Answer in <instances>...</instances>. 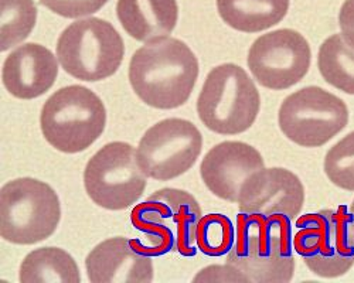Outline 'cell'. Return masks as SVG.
I'll return each instance as SVG.
<instances>
[{"instance_id":"cell-5","label":"cell","mask_w":354,"mask_h":283,"mask_svg":"<svg viewBox=\"0 0 354 283\" xmlns=\"http://www.w3.org/2000/svg\"><path fill=\"white\" fill-rule=\"evenodd\" d=\"M106 125L101 98L82 85L55 91L43 105L40 126L44 139L63 153H80L100 139Z\"/></svg>"},{"instance_id":"cell-24","label":"cell","mask_w":354,"mask_h":283,"mask_svg":"<svg viewBox=\"0 0 354 283\" xmlns=\"http://www.w3.org/2000/svg\"><path fill=\"white\" fill-rule=\"evenodd\" d=\"M40 3L58 16L78 19L97 13L108 0H40Z\"/></svg>"},{"instance_id":"cell-6","label":"cell","mask_w":354,"mask_h":283,"mask_svg":"<svg viewBox=\"0 0 354 283\" xmlns=\"http://www.w3.org/2000/svg\"><path fill=\"white\" fill-rule=\"evenodd\" d=\"M60 219V198L41 180L21 177L0 190V235L8 242H41L54 234Z\"/></svg>"},{"instance_id":"cell-17","label":"cell","mask_w":354,"mask_h":283,"mask_svg":"<svg viewBox=\"0 0 354 283\" xmlns=\"http://www.w3.org/2000/svg\"><path fill=\"white\" fill-rule=\"evenodd\" d=\"M116 14L132 39L151 43L169 37L179 19V8L176 0H118Z\"/></svg>"},{"instance_id":"cell-8","label":"cell","mask_w":354,"mask_h":283,"mask_svg":"<svg viewBox=\"0 0 354 283\" xmlns=\"http://www.w3.org/2000/svg\"><path fill=\"white\" fill-rule=\"evenodd\" d=\"M282 133L302 148H320L348 124L343 99L320 87H305L286 97L279 108Z\"/></svg>"},{"instance_id":"cell-2","label":"cell","mask_w":354,"mask_h":283,"mask_svg":"<svg viewBox=\"0 0 354 283\" xmlns=\"http://www.w3.org/2000/svg\"><path fill=\"white\" fill-rule=\"evenodd\" d=\"M203 213L196 198L179 188H162L138 204L131 222L143 234V241L131 240L132 246L149 257L179 252L196 255V230Z\"/></svg>"},{"instance_id":"cell-27","label":"cell","mask_w":354,"mask_h":283,"mask_svg":"<svg viewBox=\"0 0 354 283\" xmlns=\"http://www.w3.org/2000/svg\"><path fill=\"white\" fill-rule=\"evenodd\" d=\"M350 213L354 215V200H353V203H351V206H350Z\"/></svg>"},{"instance_id":"cell-3","label":"cell","mask_w":354,"mask_h":283,"mask_svg":"<svg viewBox=\"0 0 354 283\" xmlns=\"http://www.w3.org/2000/svg\"><path fill=\"white\" fill-rule=\"evenodd\" d=\"M290 219L263 218L240 213L237 234L227 264L252 283H288L293 277Z\"/></svg>"},{"instance_id":"cell-9","label":"cell","mask_w":354,"mask_h":283,"mask_svg":"<svg viewBox=\"0 0 354 283\" xmlns=\"http://www.w3.org/2000/svg\"><path fill=\"white\" fill-rule=\"evenodd\" d=\"M84 186L88 197L105 210H125L146 188V175L136 160V150L125 142H111L86 163Z\"/></svg>"},{"instance_id":"cell-11","label":"cell","mask_w":354,"mask_h":283,"mask_svg":"<svg viewBox=\"0 0 354 283\" xmlns=\"http://www.w3.org/2000/svg\"><path fill=\"white\" fill-rule=\"evenodd\" d=\"M312 51L306 39L281 28L258 37L248 51V68L263 88L282 91L301 82L310 68Z\"/></svg>"},{"instance_id":"cell-23","label":"cell","mask_w":354,"mask_h":283,"mask_svg":"<svg viewBox=\"0 0 354 283\" xmlns=\"http://www.w3.org/2000/svg\"><path fill=\"white\" fill-rule=\"evenodd\" d=\"M323 168L332 184L354 191V130L328 150Z\"/></svg>"},{"instance_id":"cell-12","label":"cell","mask_w":354,"mask_h":283,"mask_svg":"<svg viewBox=\"0 0 354 283\" xmlns=\"http://www.w3.org/2000/svg\"><path fill=\"white\" fill-rule=\"evenodd\" d=\"M237 203L243 214L293 221L304 208L305 188L290 170L263 167L245 180Z\"/></svg>"},{"instance_id":"cell-4","label":"cell","mask_w":354,"mask_h":283,"mask_svg":"<svg viewBox=\"0 0 354 283\" xmlns=\"http://www.w3.org/2000/svg\"><path fill=\"white\" fill-rule=\"evenodd\" d=\"M261 109L255 82L237 64L214 67L197 99V113L204 126L218 135H240L248 130Z\"/></svg>"},{"instance_id":"cell-25","label":"cell","mask_w":354,"mask_h":283,"mask_svg":"<svg viewBox=\"0 0 354 283\" xmlns=\"http://www.w3.org/2000/svg\"><path fill=\"white\" fill-rule=\"evenodd\" d=\"M194 283H250V279L237 268L225 265H210L203 268L194 277Z\"/></svg>"},{"instance_id":"cell-7","label":"cell","mask_w":354,"mask_h":283,"mask_svg":"<svg viewBox=\"0 0 354 283\" xmlns=\"http://www.w3.org/2000/svg\"><path fill=\"white\" fill-rule=\"evenodd\" d=\"M57 59L75 79L97 82L120 70L125 46L121 35L98 17L71 23L57 41Z\"/></svg>"},{"instance_id":"cell-13","label":"cell","mask_w":354,"mask_h":283,"mask_svg":"<svg viewBox=\"0 0 354 283\" xmlns=\"http://www.w3.org/2000/svg\"><path fill=\"white\" fill-rule=\"evenodd\" d=\"M305 224H315L320 231L317 251L304 257L309 271L326 279L346 275L354 266V215L342 206L302 215L297 228Z\"/></svg>"},{"instance_id":"cell-15","label":"cell","mask_w":354,"mask_h":283,"mask_svg":"<svg viewBox=\"0 0 354 283\" xmlns=\"http://www.w3.org/2000/svg\"><path fill=\"white\" fill-rule=\"evenodd\" d=\"M93 283H149L153 280L152 257L138 252L131 240L115 237L98 244L85 260Z\"/></svg>"},{"instance_id":"cell-22","label":"cell","mask_w":354,"mask_h":283,"mask_svg":"<svg viewBox=\"0 0 354 283\" xmlns=\"http://www.w3.org/2000/svg\"><path fill=\"white\" fill-rule=\"evenodd\" d=\"M234 242V225L227 215L213 213L201 217L196 230V245L204 255L209 257L227 255Z\"/></svg>"},{"instance_id":"cell-10","label":"cell","mask_w":354,"mask_h":283,"mask_svg":"<svg viewBox=\"0 0 354 283\" xmlns=\"http://www.w3.org/2000/svg\"><path fill=\"white\" fill-rule=\"evenodd\" d=\"M201 149L203 136L193 122L169 118L145 132L136 160L146 177L167 182L189 172Z\"/></svg>"},{"instance_id":"cell-1","label":"cell","mask_w":354,"mask_h":283,"mask_svg":"<svg viewBox=\"0 0 354 283\" xmlns=\"http://www.w3.org/2000/svg\"><path fill=\"white\" fill-rule=\"evenodd\" d=\"M198 78V60L179 39H160L135 51L129 82L142 102L156 109L185 105Z\"/></svg>"},{"instance_id":"cell-14","label":"cell","mask_w":354,"mask_h":283,"mask_svg":"<svg viewBox=\"0 0 354 283\" xmlns=\"http://www.w3.org/2000/svg\"><path fill=\"white\" fill-rule=\"evenodd\" d=\"M265 167L261 153L244 142H223L204 156L200 175L207 188L221 200L237 203L245 180Z\"/></svg>"},{"instance_id":"cell-19","label":"cell","mask_w":354,"mask_h":283,"mask_svg":"<svg viewBox=\"0 0 354 283\" xmlns=\"http://www.w3.org/2000/svg\"><path fill=\"white\" fill-rule=\"evenodd\" d=\"M20 283H80L75 260L62 248L44 246L32 251L20 265Z\"/></svg>"},{"instance_id":"cell-16","label":"cell","mask_w":354,"mask_h":283,"mask_svg":"<svg viewBox=\"0 0 354 283\" xmlns=\"http://www.w3.org/2000/svg\"><path fill=\"white\" fill-rule=\"evenodd\" d=\"M58 59L41 44L26 43L5 60L2 78L5 88L19 99L44 95L57 79Z\"/></svg>"},{"instance_id":"cell-26","label":"cell","mask_w":354,"mask_h":283,"mask_svg":"<svg viewBox=\"0 0 354 283\" xmlns=\"http://www.w3.org/2000/svg\"><path fill=\"white\" fill-rule=\"evenodd\" d=\"M342 37L354 50V0H346L339 13Z\"/></svg>"},{"instance_id":"cell-20","label":"cell","mask_w":354,"mask_h":283,"mask_svg":"<svg viewBox=\"0 0 354 283\" xmlns=\"http://www.w3.org/2000/svg\"><path fill=\"white\" fill-rule=\"evenodd\" d=\"M319 72L336 90L354 95V50L342 35H332L323 41L317 55Z\"/></svg>"},{"instance_id":"cell-21","label":"cell","mask_w":354,"mask_h":283,"mask_svg":"<svg viewBox=\"0 0 354 283\" xmlns=\"http://www.w3.org/2000/svg\"><path fill=\"white\" fill-rule=\"evenodd\" d=\"M0 50L8 51L30 36L37 21V9L33 0H0Z\"/></svg>"},{"instance_id":"cell-18","label":"cell","mask_w":354,"mask_h":283,"mask_svg":"<svg viewBox=\"0 0 354 283\" xmlns=\"http://www.w3.org/2000/svg\"><path fill=\"white\" fill-rule=\"evenodd\" d=\"M217 10L234 30L259 33L283 20L289 0H217Z\"/></svg>"}]
</instances>
